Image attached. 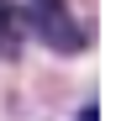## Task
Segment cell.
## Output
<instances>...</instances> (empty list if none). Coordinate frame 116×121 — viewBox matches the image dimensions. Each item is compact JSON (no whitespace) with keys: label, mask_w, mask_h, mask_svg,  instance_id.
<instances>
[{"label":"cell","mask_w":116,"mask_h":121,"mask_svg":"<svg viewBox=\"0 0 116 121\" xmlns=\"http://www.w3.org/2000/svg\"><path fill=\"white\" fill-rule=\"evenodd\" d=\"M16 21H21V32H32L53 53H85L90 48V32L69 16L63 0H21L16 5Z\"/></svg>","instance_id":"cell-1"},{"label":"cell","mask_w":116,"mask_h":121,"mask_svg":"<svg viewBox=\"0 0 116 121\" xmlns=\"http://www.w3.org/2000/svg\"><path fill=\"white\" fill-rule=\"evenodd\" d=\"M16 53H21V21L11 0H0V58H16Z\"/></svg>","instance_id":"cell-2"},{"label":"cell","mask_w":116,"mask_h":121,"mask_svg":"<svg viewBox=\"0 0 116 121\" xmlns=\"http://www.w3.org/2000/svg\"><path fill=\"white\" fill-rule=\"evenodd\" d=\"M79 121H100V111H95V105H90V111H85V116H79Z\"/></svg>","instance_id":"cell-3"}]
</instances>
